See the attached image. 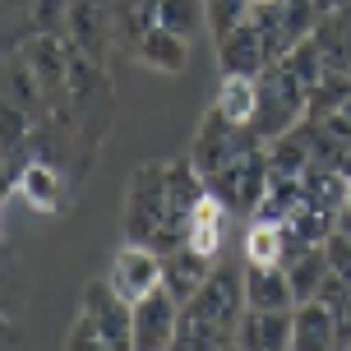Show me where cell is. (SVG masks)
<instances>
[{
	"instance_id": "f1b7e54d",
	"label": "cell",
	"mask_w": 351,
	"mask_h": 351,
	"mask_svg": "<svg viewBox=\"0 0 351 351\" xmlns=\"http://www.w3.org/2000/svg\"><path fill=\"white\" fill-rule=\"evenodd\" d=\"M319 125H328V130H333V134H337L342 143H351V97H347L342 106H337L328 121H319Z\"/></svg>"
},
{
	"instance_id": "603a6c76",
	"label": "cell",
	"mask_w": 351,
	"mask_h": 351,
	"mask_svg": "<svg viewBox=\"0 0 351 351\" xmlns=\"http://www.w3.org/2000/svg\"><path fill=\"white\" fill-rule=\"evenodd\" d=\"M5 102L23 106L28 116H42V106H47V93L37 84L33 65L23 60V51H10V65H5Z\"/></svg>"
},
{
	"instance_id": "e0dca14e",
	"label": "cell",
	"mask_w": 351,
	"mask_h": 351,
	"mask_svg": "<svg viewBox=\"0 0 351 351\" xmlns=\"http://www.w3.org/2000/svg\"><path fill=\"white\" fill-rule=\"evenodd\" d=\"M162 0H111V28H116V47L134 56L148 28H158Z\"/></svg>"
},
{
	"instance_id": "4fadbf2b",
	"label": "cell",
	"mask_w": 351,
	"mask_h": 351,
	"mask_svg": "<svg viewBox=\"0 0 351 351\" xmlns=\"http://www.w3.org/2000/svg\"><path fill=\"white\" fill-rule=\"evenodd\" d=\"M162 263H167V273H162V282H167V291H171L180 305L204 287V282L213 278V259L208 254H199V250H190V245H180V250H171V254H162Z\"/></svg>"
},
{
	"instance_id": "52a82bcc",
	"label": "cell",
	"mask_w": 351,
	"mask_h": 351,
	"mask_svg": "<svg viewBox=\"0 0 351 351\" xmlns=\"http://www.w3.org/2000/svg\"><path fill=\"white\" fill-rule=\"evenodd\" d=\"M162 273H167V263L153 245H134V241H125L116 250V259H111V287L121 291L130 305L143 300L153 287H162Z\"/></svg>"
},
{
	"instance_id": "7a4b0ae2",
	"label": "cell",
	"mask_w": 351,
	"mask_h": 351,
	"mask_svg": "<svg viewBox=\"0 0 351 351\" xmlns=\"http://www.w3.org/2000/svg\"><path fill=\"white\" fill-rule=\"evenodd\" d=\"M310 116V84L300 79L287 60H273L259 74V116H254V134L263 143L278 139L282 130H291Z\"/></svg>"
},
{
	"instance_id": "d4e9b609",
	"label": "cell",
	"mask_w": 351,
	"mask_h": 351,
	"mask_svg": "<svg viewBox=\"0 0 351 351\" xmlns=\"http://www.w3.org/2000/svg\"><path fill=\"white\" fill-rule=\"evenodd\" d=\"M158 23L171 28V33H180L185 42H194L199 28H208V14H204V0H162Z\"/></svg>"
},
{
	"instance_id": "d6986e66",
	"label": "cell",
	"mask_w": 351,
	"mask_h": 351,
	"mask_svg": "<svg viewBox=\"0 0 351 351\" xmlns=\"http://www.w3.org/2000/svg\"><path fill=\"white\" fill-rule=\"evenodd\" d=\"M19 194L33 213H60V176H56L51 162L28 158L23 171H19Z\"/></svg>"
},
{
	"instance_id": "30bf717a",
	"label": "cell",
	"mask_w": 351,
	"mask_h": 351,
	"mask_svg": "<svg viewBox=\"0 0 351 351\" xmlns=\"http://www.w3.org/2000/svg\"><path fill=\"white\" fill-rule=\"evenodd\" d=\"M291 324H296V305L291 310H250L245 305V315L236 324V347H250V351L291 347Z\"/></svg>"
},
{
	"instance_id": "9a60e30c",
	"label": "cell",
	"mask_w": 351,
	"mask_h": 351,
	"mask_svg": "<svg viewBox=\"0 0 351 351\" xmlns=\"http://www.w3.org/2000/svg\"><path fill=\"white\" fill-rule=\"evenodd\" d=\"M227 213H231V208L217 199V194H204V199L190 208L185 245L199 250V254H208V259H217V250H222V227H227Z\"/></svg>"
},
{
	"instance_id": "f546056e",
	"label": "cell",
	"mask_w": 351,
	"mask_h": 351,
	"mask_svg": "<svg viewBox=\"0 0 351 351\" xmlns=\"http://www.w3.org/2000/svg\"><path fill=\"white\" fill-rule=\"evenodd\" d=\"M259 5H278V0H254V10H259Z\"/></svg>"
},
{
	"instance_id": "7c38bea8",
	"label": "cell",
	"mask_w": 351,
	"mask_h": 351,
	"mask_svg": "<svg viewBox=\"0 0 351 351\" xmlns=\"http://www.w3.org/2000/svg\"><path fill=\"white\" fill-rule=\"evenodd\" d=\"M134 60L148 65V70H158V74H185V65H190V42L158 23V28H148L143 42L134 47Z\"/></svg>"
},
{
	"instance_id": "277c9868",
	"label": "cell",
	"mask_w": 351,
	"mask_h": 351,
	"mask_svg": "<svg viewBox=\"0 0 351 351\" xmlns=\"http://www.w3.org/2000/svg\"><path fill=\"white\" fill-rule=\"evenodd\" d=\"M254 143H263L250 125H231L227 116H217V106H208V116H204V125H199V134H194L190 143V162L199 167V176L208 180V176H217L227 162H236L245 148H254Z\"/></svg>"
},
{
	"instance_id": "7402d4cb",
	"label": "cell",
	"mask_w": 351,
	"mask_h": 351,
	"mask_svg": "<svg viewBox=\"0 0 351 351\" xmlns=\"http://www.w3.org/2000/svg\"><path fill=\"white\" fill-rule=\"evenodd\" d=\"M315 37H319V47H324L328 70L351 74V5H342V10H328V14L319 19Z\"/></svg>"
},
{
	"instance_id": "4316f807",
	"label": "cell",
	"mask_w": 351,
	"mask_h": 351,
	"mask_svg": "<svg viewBox=\"0 0 351 351\" xmlns=\"http://www.w3.org/2000/svg\"><path fill=\"white\" fill-rule=\"evenodd\" d=\"M70 10H74V0H37L33 14H28V33L65 37L70 33Z\"/></svg>"
},
{
	"instance_id": "8fae6325",
	"label": "cell",
	"mask_w": 351,
	"mask_h": 351,
	"mask_svg": "<svg viewBox=\"0 0 351 351\" xmlns=\"http://www.w3.org/2000/svg\"><path fill=\"white\" fill-rule=\"evenodd\" d=\"M263 148H268V167H273V176H296V180H305L310 167H315V134H310V121L282 130L278 139H268Z\"/></svg>"
},
{
	"instance_id": "44dd1931",
	"label": "cell",
	"mask_w": 351,
	"mask_h": 351,
	"mask_svg": "<svg viewBox=\"0 0 351 351\" xmlns=\"http://www.w3.org/2000/svg\"><path fill=\"white\" fill-rule=\"evenodd\" d=\"M287 227L282 222H268V217H254L245 231V263H259V268H287Z\"/></svg>"
},
{
	"instance_id": "ac0fdd59",
	"label": "cell",
	"mask_w": 351,
	"mask_h": 351,
	"mask_svg": "<svg viewBox=\"0 0 351 351\" xmlns=\"http://www.w3.org/2000/svg\"><path fill=\"white\" fill-rule=\"evenodd\" d=\"M291 347H300V351L337 347V324H333V315H328V305H324V300H300V305H296Z\"/></svg>"
},
{
	"instance_id": "9c48e42d",
	"label": "cell",
	"mask_w": 351,
	"mask_h": 351,
	"mask_svg": "<svg viewBox=\"0 0 351 351\" xmlns=\"http://www.w3.org/2000/svg\"><path fill=\"white\" fill-rule=\"evenodd\" d=\"M273 65V56L263 47V33L254 14L241 23V28H231L227 37H217V70L222 74H263Z\"/></svg>"
},
{
	"instance_id": "3957f363",
	"label": "cell",
	"mask_w": 351,
	"mask_h": 351,
	"mask_svg": "<svg viewBox=\"0 0 351 351\" xmlns=\"http://www.w3.org/2000/svg\"><path fill=\"white\" fill-rule=\"evenodd\" d=\"M268 180H273V167H268V148L254 143L245 148L236 162H227L217 176H208V194H217L231 213H259L263 194H268Z\"/></svg>"
},
{
	"instance_id": "5bb4252c",
	"label": "cell",
	"mask_w": 351,
	"mask_h": 351,
	"mask_svg": "<svg viewBox=\"0 0 351 351\" xmlns=\"http://www.w3.org/2000/svg\"><path fill=\"white\" fill-rule=\"evenodd\" d=\"M213 106L231 125H250L254 130V116H259V74H222Z\"/></svg>"
},
{
	"instance_id": "2e32d148",
	"label": "cell",
	"mask_w": 351,
	"mask_h": 351,
	"mask_svg": "<svg viewBox=\"0 0 351 351\" xmlns=\"http://www.w3.org/2000/svg\"><path fill=\"white\" fill-rule=\"evenodd\" d=\"M245 305L250 310H291V305H296V291H291L287 268L245 263Z\"/></svg>"
},
{
	"instance_id": "ffe728a7",
	"label": "cell",
	"mask_w": 351,
	"mask_h": 351,
	"mask_svg": "<svg viewBox=\"0 0 351 351\" xmlns=\"http://www.w3.org/2000/svg\"><path fill=\"white\" fill-rule=\"evenodd\" d=\"M328 250L324 245H300L287 254V278H291V291H296V305L300 300H315L324 278H328Z\"/></svg>"
},
{
	"instance_id": "484cf974",
	"label": "cell",
	"mask_w": 351,
	"mask_h": 351,
	"mask_svg": "<svg viewBox=\"0 0 351 351\" xmlns=\"http://www.w3.org/2000/svg\"><path fill=\"white\" fill-rule=\"evenodd\" d=\"M204 14H208V33L217 42V37H227L231 28H241L254 14V0H204Z\"/></svg>"
},
{
	"instance_id": "8992f818",
	"label": "cell",
	"mask_w": 351,
	"mask_h": 351,
	"mask_svg": "<svg viewBox=\"0 0 351 351\" xmlns=\"http://www.w3.org/2000/svg\"><path fill=\"white\" fill-rule=\"evenodd\" d=\"M176 324H180V300L167 291V282L153 287L143 300H134V347L139 351L176 347Z\"/></svg>"
},
{
	"instance_id": "6da1fadb",
	"label": "cell",
	"mask_w": 351,
	"mask_h": 351,
	"mask_svg": "<svg viewBox=\"0 0 351 351\" xmlns=\"http://www.w3.org/2000/svg\"><path fill=\"white\" fill-rule=\"evenodd\" d=\"M245 315V278L217 268L185 305L176 324V347L208 351V347H236V324Z\"/></svg>"
},
{
	"instance_id": "cb8c5ba5",
	"label": "cell",
	"mask_w": 351,
	"mask_h": 351,
	"mask_svg": "<svg viewBox=\"0 0 351 351\" xmlns=\"http://www.w3.org/2000/svg\"><path fill=\"white\" fill-rule=\"evenodd\" d=\"M347 97H351V74L328 70L315 88H310V116H305V121H328Z\"/></svg>"
},
{
	"instance_id": "83f0119b",
	"label": "cell",
	"mask_w": 351,
	"mask_h": 351,
	"mask_svg": "<svg viewBox=\"0 0 351 351\" xmlns=\"http://www.w3.org/2000/svg\"><path fill=\"white\" fill-rule=\"evenodd\" d=\"M65 347H74V351H84V347H106V337H102V328H97V319H93V315H79V324H74L70 337H65Z\"/></svg>"
},
{
	"instance_id": "5b68a950",
	"label": "cell",
	"mask_w": 351,
	"mask_h": 351,
	"mask_svg": "<svg viewBox=\"0 0 351 351\" xmlns=\"http://www.w3.org/2000/svg\"><path fill=\"white\" fill-rule=\"evenodd\" d=\"M84 315L97 319V328H102L106 347L121 351V347H134V305L111 287V282L93 278L84 287Z\"/></svg>"
},
{
	"instance_id": "ba28073f",
	"label": "cell",
	"mask_w": 351,
	"mask_h": 351,
	"mask_svg": "<svg viewBox=\"0 0 351 351\" xmlns=\"http://www.w3.org/2000/svg\"><path fill=\"white\" fill-rule=\"evenodd\" d=\"M65 42L79 47L88 60L106 65V47L116 42V28H111V0H74Z\"/></svg>"
}]
</instances>
